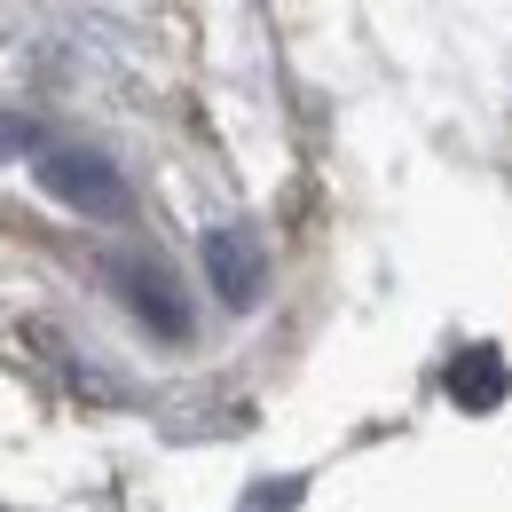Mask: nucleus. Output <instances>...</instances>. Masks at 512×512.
Here are the masks:
<instances>
[{
	"mask_svg": "<svg viewBox=\"0 0 512 512\" xmlns=\"http://www.w3.org/2000/svg\"><path fill=\"white\" fill-rule=\"evenodd\" d=\"M40 150H48V142H40V127H32L24 111H0V166H8V158H40Z\"/></svg>",
	"mask_w": 512,
	"mask_h": 512,
	"instance_id": "5",
	"label": "nucleus"
},
{
	"mask_svg": "<svg viewBox=\"0 0 512 512\" xmlns=\"http://www.w3.org/2000/svg\"><path fill=\"white\" fill-rule=\"evenodd\" d=\"M32 174H40V190H48V197H64L71 213H95V221H119V213H127V182H119V166H111L103 150L48 142Z\"/></svg>",
	"mask_w": 512,
	"mask_h": 512,
	"instance_id": "1",
	"label": "nucleus"
},
{
	"mask_svg": "<svg viewBox=\"0 0 512 512\" xmlns=\"http://www.w3.org/2000/svg\"><path fill=\"white\" fill-rule=\"evenodd\" d=\"M205 276H213V292L229 308H260V292H268V245L245 221H221V229H205Z\"/></svg>",
	"mask_w": 512,
	"mask_h": 512,
	"instance_id": "2",
	"label": "nucleus"
},
{
	"mask_svg": "<svg viewBox=\"0 0 512 512\" xmlns=\"http://www.w3.org/2000/svg\"><path fill=\"white\" fill-rule=\"evenodd\" d=\"M111 284L127 292V308L150 323L158 339H190V300L174 292V276H166L158 260H111Z\"/></svg>",
	"mask_w": 512,
	"mask_h": 512,
	"instance_id": "3",
	"label": "nucleus"
},
{
	"mask_svg": "<svg viewBox=\"0 0 512 512\" xmlns=\"http://www.w3.org/2000/svg\"><path fill=\"white\" fill-rule=\"evenodd\" d=\"M284 505H300V481H284V489H260L253 512H284Z\"/></svg>",
	"mask_w": 512,
	"mask_h": 512,
	"instance_id": "6",
	"label": "nucleus"
},
{
	"mask_svg": "<svg viewBox=\"0 0 512 512\" xmlns=\"http://www.w3.org/2000/svg\"><path fill=\"white\" fill-rule=\"evenodd\" d=\"M442 386H449V402H457V410H473V418H481V410H497V402L512 394V371H505V355H497V347H465V355L449 363Z\"/></svg>",
	"mask_w": 512,
	"mask_h": 512,
	"instance_id": "4",
	"label": "nucleus"
}]
</instances>
